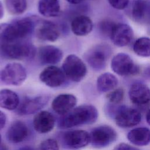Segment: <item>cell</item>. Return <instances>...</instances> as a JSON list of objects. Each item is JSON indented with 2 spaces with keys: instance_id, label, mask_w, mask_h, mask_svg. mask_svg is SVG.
<instances>
[{
  "instance_id": "obj_4",
  "label": "cell",
  "mask_w": 150,
  "mask_h": 150,
  "mask_svg": "<svg viewBox=\"0 0 150 150\" xmlns=\"http://www.w3.org/2000/svg\"><path fill=\"white\" fill-rule=\"evenodd\" d=\"M35 53V47L28 42L20 40L0 43V55L6 59L13 60L32 59Z\"/></svg>"
},
{
  "instance_id": "obj_33",
  "label": "cell",
  "mask_w": 150,
  "mask_h": 150,
  "mask_svg": "<svg viewBox=\"0 0 150 150\" xmlns=\"http://www.w3.org/2000/svg\"><path fill=\"white\" fill-rule=\"evenodd\" d=\"M6 122V116L0 110V129H2L5 125Z\"/></svg>"
},
{
  "instance_id": "obj_31",
  "label": "cell",
  "mask_w": 150,
  "mask_h": 150,
  "mask_svg": "<svg viewBox=\"0 0 150 150\" xmlns=\"http://www.w3.org/2000/svg\"><path fill=\"white\" fill-rule=\"evenodd\" d=\"M115 23L109 21H104L100 23V30L105 34L110 36L111 31L113 26Z\"/></svg>"
},
{
  "instance_id": "obj_21",
  "label": "cell",
  "mask_w": 150,
  "mask_h": 150,
  "mask_svg": "<svg viewBox=\"0 0 150 150\" xmlns=\"http://www.w3.org/2000/svg\"><path fill=\"white\" fill-rule=\"evenodd\" d=\"M127 139L137 146H145L150 143V129L145 127H137L128 132Z\"/></svg>"
},
{
  "instance_id": "obj_1",
  "label": "cell",
  "mask_w": 150,
  "mask_h": 150,
  "mask_svg": "<svg viewBox=\"0 0 150 150\" xmlns=\"http://www.w3.org/2000/svg\"><path fill=\"white\" fill-rule=\"evenodd\" d=\"M37 19L26 17L11 23L0 24V43L20 41L26 38L34 31Z\"/></svg>"
},
{
  "instance_id": "obj_30",
  "label": "cell",
  "mask_w": 150,
  "mask_h": 150,
  "mask_svg": "<svg viewBox=\"0 0 150 150\" xmlns=\"http://www.w3.org/2000/svg\"><path fill=\"white\" fill-rule=\"evenodd\" d=\"M108 1L114 8L122 10L128 6L129 0H108Z\"/></svg>"
},
{
  "instance_id": "obj_19",
  "label": "cell",
  "mask_w": 150,
  "mask_h": 150,
  "mask_svg": "<svg viewBox=\"0 0 150 150\" xmlns=\"http://www.w3.org/2000/svg\"><path fill=\"white\" fill-rule=\"evenodd\" d=\"M40 62L44 64L53 65L60 62L63 57V52L58 47L52 46H43L38 52Z\"/></svg>"
},
{
  "instance_id": "obj_8",
  "label": "cell",
  "mask_w": 150,
  "mask_h": 150,
  "mask_svg": "<svg viewBox=\"0 0 150 150\" xmlns=\"http://www.w3.org/2000/svg\"><path fill=\"white\" fill-rule=\"evenodd\" d=\"M62 146L68 149L77 150L90 144V134L82 129H74L63 132L60 135Z\"/></svg>"
},
{
  "instance_id": "obj_34",
  "label": "cell",
  "mask_w": 150,
  "mask_h": 150,
  "mask_svg": "<svg viewBox=\"0 0 150 150\" xmlns=\"http://www.w3.org/2000/svg\"><path fill=\"white\" fill-rule=\"evenodd\" d=\"M68 2H69L71 4H74V5H76V4H79L81 2H82L83 1V0H66Z\"/></svg>"
},
{
  "instance_id": "obj_10",
  "label": "cell",
  "mask_w": 150,
  "mask_h": 150,
  "mask_svg": "<svg viewBox=\"0 0 150 150\" xmlns=\"http://www.w3.org/2000/svg\"><path fill=\"white\" fill-rule=\"evenodd\" d=\"M111 54V49L107 45H98L89 50L85 59L90 66L95 70H101L105 66Z\"/></svg>"
},
{
  "instance_id": "obj_13",
  "label": "cell",
  "mask_w": 150,
  "mask_h": 150,
  "mask_svg": "<svg viewBox=\"0 0 150 150\" xmlns=\"http://www.w3.org/2000/svg\"><path fill=\"white\" fill-rule=\"evenodd\" d=\"M109 37L115 45L123 47L131 43L134 38V32L132 29L127 24L115 23Z\"/></svg>"
},
{
  "instance_id": "obj_36",
  "label": "cell",
  "mask_w": 150,
  "mask_h": 150,
  "mask_svg": "<svg viewBox=\"0 0 150 150\" xmlns=\"http://www.w3.org/2000/svg\"><path fill=\"white\" fill-rule=\"evenodd\" d=\"M4 15V10L2 2L0 1V19L3 18Z\"/></svg>"
},
{
  "instance_id": "obj_22",
  "label": "cell",
  "mask_w": 150,
  "mask_h": 150,
  "mask_svg": "<svg viewBox=\"0 0 150 150\" xmlns=\"http://www.w3.org/2000/svg\"><path fill=\"white\" fill-rule=\"evenodd\" d=\"M20 104V99L15 91L4 88L0 90V107L7 110H16Z\"/></svg>"
},
{
  "instance_id": "obj_26",
  "label": "cell",
  "mask_w": 150,
  "mask_h": 150,
  "mask_svg": "<svg viewBox=\"0 0 150 150\" xmlns=\"http://www.w3.org/2000/svg\"><path fill=\"white\" fill-rule=\"evenodd\" d=\"M147 9V4L145 1L134 0L131 8L132 17L137 21H141L145 16Z\"/></svg>"
},
{
  "instance_id": "obj_11",
  "label": "cell",
  "mask_w": 150,
  "mask_h": 150,
  "mask_svg": "<svg viewBox=\"0 0 150 150\" xmlns=\"http://www.w3.org/2000/svg\"><path fill=\"white\" fill-rule=\"evenodd\" d=\"M50 97L46 95L38 96L34 97H26L16 110V112L19 115H28L37 113L48 103Z\"/></svg>"
},
{
  "instance_id": "obj_2",
  "label": "cell",
  "mask_w": 150,
  "mask_h": 150,
  "mask_svg": "<svg viewBox=\"0 0 150 150\" xmlns=\"http://www.w3.org/2000/svg\"><path fill=\"white\" fill-rule=\"evenodd\" d=\"M98 116L97 108L91 104H83L74 108L61 116L57 123L60 129H68L83 125L94 123Z\"/></svg>"
},
{
  "instance_id": "obj_20",
  "label": "cell",
  "mask_w": 150,
  "mask_h": 150,
  "mask_svg": "<svg viewBox=\"0 0 150 150\" xmlns=\"http://www.w3.org/2000/svg\"><path fill=\"white\" fill-rule=\"evenodd\" d=\"M93 28L91 19L86 15H78L71 22V29L76 36H84L90 33Z\"/></svg>"
},
{
  "instance_id": "obj_5",
  "label": "cell",
  "mask_w": 150,
  "mask_h": 150,
  "mask_svg": "<svg viewBox=\"0 0 150 150\" xmlns=\"http://www.w3.org/2000/svg\"><path fill=\"white\" fill-rule=\"evenodd\" d=\"M66 77L74 82H79L86 76L87 69L86 64L74 54L68 55L64 59L62 68Z\"/></svg>"
},
{
  "instance_id": "obj_35",
  "label": "cell",
  "mask_w": 150,
  "mask_h": 150,
  "mask_svg": "<svg viewBox=\"0 0 150 150\" xmlns=\"http://www.w3.org/2000/svg\"><path fill=\"white\" fill-rule=\"evenodd\" d=\"M145 118H146V122L148 124V125H150V108L146 112Z\"/></svg>"
},
{
  "instance_id": "obj_15",
  "label": "cell",
  "mask_w": 150,
  "mask_h": 150,
  "mask_svg": "<svg viewBox=\"0 0 150 150\" xmlns=\"http://www.w3.org/2000/svg\"><path fill=\"white\" fill-rule=\"evenodd\" d=\"M55 118L48 111H40L33 118V126L35 130L40 134H46L50 132L54 128Z\"/></svg>"
},
{
  "instance_id": "obj_12",
  "label": "cell",
  "mask_w": 150,
  "mask_h": 150,
  "mask_svg": "<svg viewBox=\"0 0 150 150\" xmlns=\"http://www.w3.org/2000/svg\"><path fill=\"white\" fill-rule=\"evenodd\" d=\"M66 78L63 70L54 65L46 67L39 74L40 80L51 88H57L63 85Z\"/></svg>"
},
{
  "instance_id": "obj_18",
  "label": "cell",
  "mask_w": 150,
  "mask_h": 150,
  "mask_svg": "<svg viewBox=\"0 0 150 150\" xmlns=\"http://www.w3.org/2000/svg\"><path fill=\"white\" fill-rule=\"evenodd\" d=\"M77 103L76 96L71 94H61L56 96L52 102L53 110L62 116L73 110Z\"/></svg>"
},
{
  "instance_id": "obj_28",
  "label": "cell",
  "mask_w": 150,
  "mask_h": 150,
  "mask_svg": "<svg viewBox=\"0 0 150 150\" xmlns=\"http://www.w3.org/2000/svg\"><path fill=\"white\" fill-rule=\"evenodd\" d=\"M124 97V91L122 88H115L107 94L106 98L108 102L112 104H120Z\"/></svg>"
},
{
  "instance_id": "obj_14",
  "label": "cell",
  "mask_w": 150,
  "mask_h": 150,
  "mask_svg": "<svg viewBox=\"0 0 150 150\" xmlns=\"http://www.w3.org/2000/svg\"><path fill=\"white\" fill-rule=\"evenodd\" d=\"M35 31L36 36L44 41L53 42L56 41L60 36L57 25L49 21H40L37 19Z\"/></svg>"
},
{
  "instance_id": "obj_29",
  "label": "cell",
  "mask_w": 150,
  "mask_h": 150,
  "mask_svg": "<svg viewBox=\"0 0 150 150\" xmlns=\"http://www.w3.org/2000/svg\"><path fill=\"white\" fill-rule=\"evenodd\" d=\"M39 150H59V144L55 139L48 138L40 144Z\"/></svg>"
},
{
  "instance_id": "obj_6",
  "label": "cell",
  "mask_w": 150,
  "mask_h": 150,
  "mask_svg": "<svg viewBox=\"0 0 150 150\" xmlns=\"http://www.w3.org/2000/svg\"><path fill=\"white\" fill-rule=\"evenodd\" d=\"M90 134V143L95 148H105L113 143L117 138L115 130L107 125H99L93 128Z\"/></svg>"
},
{
  "instance_id": "obj_24",
  "label": "cell",
  "mask_w": 150,
  "mask_h": 150,
  "mask_svg": "<svg viewBox=\"0 0 150 150\" xmlns=\"http://www.w3.org/2000/svg\"><path fill=\"white\" fill-rule=\"evenodd\" d=\"M118 82V79L115 75L110 73H105L97 78V88L100 93L110 92L115 89Z\"/></svg>"
},
{
  "instance_id": "obj_3",
  "label": "cell",
  "mask_w": 150,
  "mask_h": 150,
  "mask_svg": "<svg viewBox=\"0 0 150 150\" xmlns=\"http://www.w3.org/2000/svg\"><path fill=\"white\" fill-rule=\"evenodd\" d=\"M108 105L107 112L112 114L115 124L121 128H131L140 123L142 115L139 110L125 105H118L111 104Z\"/></svg>"
},
{
  "instance_id": "obj_37",
  "label": "cell",
  "mask_w": 150,
  "mask_h": 150,
  "mask_svg": "<svg viewBox=\"0 0 150 150\" xmlns=\"http://www.w3.org/2000/svg\"><path fill=\"white\" fill-rule=\"evenodd\" d=\"M18 150H35V149L30 146H25L21 148Z\"/></svg>"
},
{
  "instance_id": "obj_25",
  "label": "cell",
  "mask_w": 150,
  "mask_h": 150,
  "mask_svg": "<svg viewBox=\"0 0 150 150\" xmlns=\"http://www.w3.org/2000/svg\"><path fill=\"white\" fill-rule=\"evenodd\" d=\"M133 50L138 56H150V39L146 37L138 38L134 43Z\"/></svg>"
},
{
  "instance_id": "obj_16",
  "label": "cell",
  "mask_w": 150,
  "mask_h": 150,
  "mask_svg": "<svg viewBox=\"0 0 150 150\" xmlns=\"http://www.w3.org/2000/svg\"><path fill=\"white\" fill-rule=\"evenodd\" d=\"M131 101L139 106H143L150 102V88L142 83L132 84L128 92Z\"/></svg>"
},
{
  "instance_id": "obj_32",
  "label": "cell",
  "mask_w": 150,
  "mask_h": 150,
  "mask_svg": "<svg viewBox=\"0 0 150 150\" xmlns=\"http://www.w3.org/2000/svg\"><path fill=\"white\" fill-rule=\"evenodd\" d=\"M113 150H139L136 146L131 145L129 144L122 142L117 145Z\"/></svg>"
},
{
  "instance_id": "obj_17",
  "label": "cell",
  "mask_w": 150,
  "mask_h": 150,
  "mask_svg": "<svg viewBox=\"0 0 150 150\" xmlns=\"http://www.w3.org/2000/svg\"><path fill=\"white\" fill-rule=\"evenodd\" d=\"M27 125L21 120L13 121L6 132L7 140L13 144H18L25 141L29 135Z\"/></svg>"
},
{
  "instance_id": "obj_23",
  "label": "cell",
  "mask_w": 150,
  "mask_h": 150,
  "mask_svg": "<svg viewBox=\"0 0 150 150\" xmlns=\"http://www.w3.org/2000/svg\"><path fill=\"white\" fill-rule=\"evenodd\" d=\"M38 9L42 15L49 18L56 17L60 13V5L58 0H39Z\"/></svg>"
},
{
  "instance_id": "obj_7",
  "label": "cell",
  "mask_w": 150,
  "mask_h": 150,
  "mask_svg": "<svg viewBox=\"0 0 150 150\" xmlns=\"http://www.w3.org/2000/svg\"><path fill=\"white\" fill-rule=\"evenodd\" d=\"M26 77L25 68L18 63H9L0 71L1 80L7 85L20 86L25 81Z\"/></svg>"
},
{
  "instance_id": "obj_38",
  "label": "cell",
  "mask_w": 150,
  "mask_h": 150,
  "mask_svg": "<svg viewBox=\"0 0 150 150\" xmlns=\"http://www.w3.org/2000/svg\"><path fill=\"white\" fill-rule=\"evenodd\" d=\"M1 135L0 134V144H1Z\"/></svg>"
},
{
  "instance_id": "obj_27",
  "label": "cell",
  "mask_w": 150,
  "mask_h": 150,
  "mask_svg": "<svg viewBox=\"0 0 150 150\" xmlns=\"http://www.w3.org/2000/svg\"><path fill=\"white\" fill-rule=\"evenodd\" d=\"M6 8L13 15L23 13L27 8L26 0H5Z\"/></svg>"
},
{
  "instance_id": "obj_9",
  "label": "cell",
  "mask_w": 150,
  "mask_h": 150,
  "mask_svg": "<svg viewBox=\"0 0 150 150\" xmlns=\"http://www.w3.org/2000/svg\"><path fill=\"white\" fill-rule=\"evenodd\" d=\"M111 67L112 71L121 76L134 75L139 72V67L127 54L120 53L112 59Z\"/></svg>"
}]
</instances>
